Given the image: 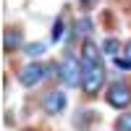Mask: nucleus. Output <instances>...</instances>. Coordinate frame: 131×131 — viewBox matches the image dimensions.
I'll list each match as a JSON object with an SVG mask.
<instances>
[{"label": "nucleus", "instance_id": "f03ea898", "mask_svg": "<svg viewBox=\"0 0 131 131\" xmlns=\"http://www.w3.org/2000/svg\"><path fill=\"white\" fill-rule=\"evenodd\" d=\"M81 73H84V68H81V63L76 60V58L68 55V58L60 63V79H63L66 86H76V84H81Z\"/></svg>", "mask_w": 131, "mask_h": 131}, {"label": "nucleus", "instance_id": "9b49d317", "mask_svg": "<svg viewBox=\"0 0 131 131\" xmlns=\"http://www.w3.org/2000/svg\"><path fill=\"white\" fill-rule=\"evenodd\" d=\"M115 128L118 131H131V113H123L121 118L115 121Z\"/></svg>", "mask_w": 131, "mask_h": 131}, {"label": "nucleus", "instance_id": "0eeeda50", "mask_svg": "<svg viewBox=\"0 0 131 131\" xmlns=\"http://www.w3.org/2000/svg\"><path fill=\"white\" fill-rule=\"evenodd\" d=\"M21 42H24V37H21V31H16V29L5 31V39H3L5 50H16V47H21Z\"/></svg>", "mask_w": 131, "mask_h": 131}, {"label": "nucleus", "instance_id": "20e7f679", "mask_svg": "<svg viewBox=\"0 0 131 131\" xmlns=\"http://www.w3.org/2000/svg\"><path fill=\"white\" fill-rule=\"evenodd\" d=\"M107 102L113 107H126L131 102V86L126 84H113L110 89H107Z\"/></svg>", "mask_w": 131, "mask_h": 131}, {"label": "nucleus", "instance_id": "423d86ee", "mask_svg": "<svg viewBox=\"0 0 131 131\" xmlns=\"http://www.w3.org/2000/svg\"><path fill=\"white\" fill-rule=\"evenodd\" d=\"M81 63L100 66V50H97V45H94V42H84V50H81Z\"/></svg>", "mask_w": 131, "mask_h": 131}, {"label": "nucleus", "instance_id": "ddd939ff", "mask_svg": "<svg viewBox=\"0 0 131 131\" xmlns=\"http://www.w3.org/2000/svg\"><path fill=\"white\" fill-rule=\"evenodd\" d=\"M102 50L107 52V55H118V39H105Z\"/></svg>", "mask_w": 131, "mask_h": 131}, {"label": "nucleus", "instance_id": "39448f33", "mask_svg": "<svg viewBox=\"0 0 131 131\" xmlns=\"http://www.w3.org/2000/svg\"><path fill=\"white\" fill-rule=\"evenodd\" d=\"M42 105H45V110L47 113H60L63 107H66V94L60 92V89H52V92H47L45 94V100H42Z\"/></svg>", "mask_w": 131, "mask_h": 131}, {"label": "nucleus", "instance_id": "f8f14e48", "mask_svg": "<svg viewBox=\"0 0 131 131\" xmlns=\"http://www.w3.org/2000/svg\"><path fill=\"white\" fill-rule=\"evenodd\" d=\"M89 29H92L89 18H79V21H76V34H89Z\"/></svg>", "mask_w": 131, "mask_h": 131}, {"label": "nucleus", "instance_id": "7ed1b4c3", "mask_svg": "<svg viewBox=\"0 0 131 131\" xmlns=\"http://www.w3.org/2000/svg\"><path fill=\"white\" fill-rule=\"evenodd\" d=\"M45 66L42 63H29V66H24V68L18 71V81L24 84V86H34V84H39L42 79H45Z\"/></svg>", "mask_w": 131, "mask_h": 131}, {"label": "nucleus", "instance_id": "6e6552de", "mask_svg": "<svg viewBox=\"0 0 131 131\" xmlns=\"http://www.w3.org/2000/svg\"><path fill=\"white\" fill-rule=\"evenodd\" d=\"M115 63H118V68H131V42L123 47V55L115 58Z\"/></svg>", "mask_w": 131, "mask_h": 131}, {"label": "nucleus", "instance_id": "f257e3e1", "mask_svg": "<svg viewBox=\"0 0 131 131\" xmlns=\"http://www.w3.org/2000/svg\"><path fill=\"white\" fill-rule=\"evenodd\" d=\"M81 86H84V92L86 94H94V92H100V86L105 81V68L102 66H89V63H81Z\"/></svg>", "mask_w": 131, "mask_h": 131}, {"label": "nucleus", "instance_id": "1a4fd4ad", "mask_svg": "<svg viewBox=\"0 0 131 131\" xmlns=\"http://www.w3.org/2000/svg\"><path fill=\"white\" fill-rule=\"evenodd\" d=\"M63 37H66V21H63V18H58V21H55V26H52V39L60 42Z\"/></svg>", "mask_w": 131, "mask_h": 131}, {"label": "nucleus", "instance_id": "4468645a", "mask_svg": "<svg viewBox=\"0 0 131 131\" xmlns=\"http://www.w3.org/2000/svg\"><path fill=\"white\" fill-rule=\"evenodd\" d=\"M24 131H31V128H24Z\"/></svg>", "mask_w": 131, "mask_h": 131}, {"label": "nucleus", "instance_id": "9d476101", "mask_svg": "<svg viewBox=\"0 0 131 131\" xmlns=\"http://www.w3.org/2000/svg\"><path fill=\"white\" fill-rule=\"evenodd\" d=\"M42 52H45V42H29L26 45V55H31V58L42 55Z\"/></svg>", "mask_w": 131, "mask_h": 131}]
</instances>
